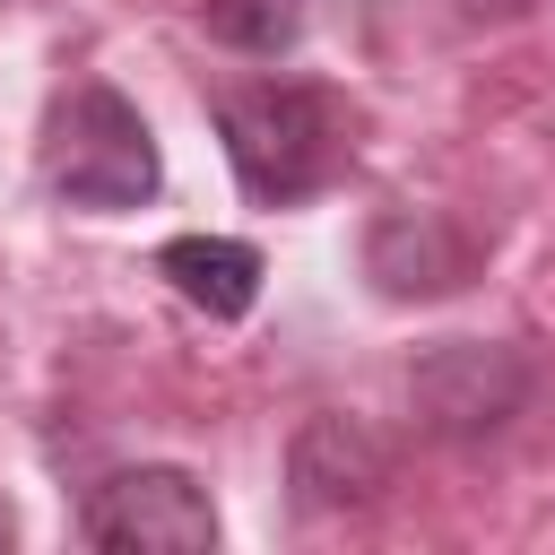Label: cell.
<instances>
[{
  "label": "cell",
  "mask_w": 555,
  "mask_h": 555,
  "mask_svg": "<svg viewBox=\"0 0 555 555\" xmlns=\"http://www.w3.org/2000/svg\"><path fill=\"white\" fill-rule=\"evenodd\" d=\"M156 278H173V295L199 304L208 321H243L260 304V251L234 234H173L156 251Z\"/></svg>",
  "instance_id": "8992f818"
},
{
  "label": "cell",
  "mask_w": 555,
  "mask_h": 555,
  "mask_svg": "<svg viewBox=\"0 0 555 555\" xmlns=\"http://www.w3.org/2000/svg\"><path fill=\"white\" fill-rule=\"evenodd\" d=\"M312 0H199V26L225 43V52H251V61H278L295 52Z\"/></svg>",
  "instance_id": "ba28073f"
},
{
  "label": "cell",
  "mask_w": 555,
  "mask_h": 555,
  "mask_svg": "<svg viewBox=\"0 0 555 555\" xmlns=\"http://www.w3.org/2000/svg\"><path fill=\"white\" fill-rule=\"evenodd\" d=\"M43 182L52 199L87 208V217H121V208H147L165 165H156V139L139 121V104L104 78H78L52 95L43 113Z\"/></svg>",
  "instance_id": "7a4b0ae2"
},
{
  "label": "cell",
  "mask_w": 555,
  "mask_h": 555,
  "mask_svg": "<svg viewBox=\"0 0 555 555\" xmlns=\"http://www.w3.org/2000/svg\"><path fill=\"white\" fill-rule=\"evenodd\" d=\"M0 546H9V503H0Z\"/></svg>",
  "instance_id": "30bf717a"
},
{
  "label": "cell",
  "mask_w": 555,
  "mask_h": 555,
  "mask_svg": "<svg viewBox=\"0 0 555 555\" xmlns=\"http://www.w3.org/2000/svg\"><path fill=\"white\" fill-rule=\"evenodd\" d=\"M460 9H477V17H512V9H529V0H460Z\"/></svg>",
  "instance_id": "9c48e42d"
},
{
  "label": "cell",
  "mask_w": 555,
  "mask_h": 555,
  "mask_svg": "<svg viewBox=\"0 0 555 555\" xmlns=\"http://www.w3.org/2000/svg\"><path fill=\"white\" fill-rule=\"evenodd\" d=\"M295 486H304V503L373 494V486H382V451H373V434H364V425H347V416L304 425V442H295Z\"/></svg>",
  "instance_id": "52a82bcc"
},
{
  "label": "cell",
  "mask_w": 555,
  "mask_h": 555,
  "mask_svg": "<svg viewBox=\"0 0 555 555\" xmlns=\"http://www.w3.org/2000/svg\"><path fill=\"white\" fill-rule=\"evenodd\" d=\"M364 269L382 295H451L477 269V234H460L442 208H390L364 243Z\"/></svg>",
  "instance_id": "5b68a950"
},
{
  "label": "cell",
  "mask_w": 555,
  "mask_h": 555,
  "mask_svg": "<svg viewBox=\"0 0 555 555\" xmlns=\"http://www.w3.org/2000/svg\"><path fill=\"white\" fill-rule=\"evenodd\" d=\"M78 538L104 555H208L217 503L191 468H113L78 503Z\"/></svg>",
  "instance_id": "3957f363"
},
{
  "label": "cell",
  "mask_w": 555,
  "mask_h": 555,
  "mask_svg": "<svg viewBox=\"0 0 555 555\" xmlns=\"http://www.w3.org/2000/svg\"><path fill=\"white\" fill-rule=\"evenodd\" d=\"M520 399H529V364H520L512 347H468V338H451V347H434V356L416 364V408H425L434 434H486V425H503Z\"/></svg>",
  "instance_id": "277c9868"
},
{
  "label": "cell",
  "mask_w": 555,
  "mask_h": 555,
  "mask_svg": "<svg viewBox=\"0 0 555 555\" xmlns=\"http://www.w3.org/2000/svg\"><path fill=\"white\" fill-rule=\"evenodd\" d=\"M347 130H356L347 104L330 87H304V78H260V87H234L217 104V139H225V165H234L251 208L312 199L347 165Z\"/></svg>",
  "instance_id": "6da1fadb"
}]
</instances>
